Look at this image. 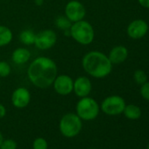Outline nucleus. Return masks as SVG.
Segmentation results:
<instances>
[{
  "mask_svg": "<svg viewBox=\"0 0 149 149\" xmlns=\"http://www.w3.org/2000/svg\"><path fill=\"white\" fill-rule=\"evenodd\" d=\"M57 76V64L53 59L46 56L35 58L27 68L28 80L39 89H47L52 86Z\"/></svg>",
  "mask_w": 149,
  "mask_h": 149,
  "instance_id": "obj_1",
  "label": "nucleus"
},
{
  "mask_svg": "<svg viewBox=\"0 0 149 149\" xmlns=\"http://www.w3.org/2000/svg\"><path fill=\"white\" fill-rule=\"evenodd\" d=\"M112 63L108 55L100 51H91L82 59V67L90 77L102 79L108 77L112 70Z\"/></svg>",
  "mask_w": 149,
  "mask_h": 149,
  "instance_id": "obj_2",
  "label": "nucleus"
},
{
  "mask_svg": "<svg viewBox=\"0 0 149 149\" xmlns=\"http://www.w3.org/2000/svg\"><path fill=\"white\" fill-rule=\"evenodd\" d=\"M69 32L70 37L83 46L91 45L95 39V30L92 25L84 19L72 23Z\"/></svg>",
  "mask_w": 149,
  "mask_h": 149,
  "instance_id": "obj_3",
  "label": "nucleus"
},
{
  "mask_svg": "<svg viewBox=\"0 0 149 149\" xmlns=\"http://www.w3.org/2000/svg\"><path fill=\"white\" fill-rule=\"evenodd\" d=\"M83 128V120L77 113L68 112L60 119L59 129L65 138H74L77 136Z\"/></svg>",
  "mask_w": 149,
  "mask_h": 149,
  "instance_id": "obj_4",
  "label": "nucleus"
},
{
  "mask_svg": "<svg viewBox=\"0 0 149 149\" xmlns=\"http://www.w3.org/2000/svg\"><path fill=\"white\" fill-rule=\"evenodd\" d=\"M100 111V105L91 97H85L79 99L76 105V113L84 121H91L97 118Z\"/></svg>",
  "mask_w": 149,
  "mask_h": 149,
  "instance_id": "obj_5",
  "label": "nucleus"
},
{
  "mask_svg": "<svg viewBox=\"0 0 149 149\" xmlns=\"http://www.w3.org/2000/svg\"><path fill=\"white\" fill-rule=\"evenodd\" d=\"M125 105V101L122 97L112 95L102 101L100 110L108 116H117L123 113Z\"/></svg>",
  "mask_w": 149,
  "mask_h": 149,
  "instance_id": "obj_6",
  "label": "nucleus"
},
{
  "mask_svg": "<svg viewBox=\"0 0 149 149\" xmlns=\"http://www.w3.org/2000/svg\"><path fill=\"white\" fill-rule=\"evenodd\" d=\"M64 15L72 23L77 22L84 19L86 16V8L78 0H71L65 6Z\"/></svg>",
  "mask_w": 149,
  "mask_h": 149,
  "instance_id": "obj_7",
  "label": "nucleus"
},
{
  "mask_svg": "<svg viewBox=\"0 0 149 149\" xmlns=\"http://www.w3.org/2000/svg\"><path fill=\"white\" fill-rule=\"evenodd\" d=\"M57 42V34L52 29H44L36 33L34 46L40 50H48Z\"/></svg>",
  "mask_w": 149,
  "mask_h": 149,
  "instance_id": "obj_8",
  "label": "nucleus"
},
{
  "mask_svg": "<svg viewBox=\"0 0 149 149\" xmlns=\"http://www.w3.org/2000/svg\"><path fill=\"white\" fill-rule=\"evenodd\" d=\"M52 86L58 95L68 96L73 92L74 80L68 74H58Z\"/></svg>",
  "mask_w": 149,
  "mask_h": 149,
  "instance_id": "obj_9",
  "label": "nucleus"
},
{
  "mask_svg": "<svg viewBox=\"0 0 149 149\" xmlns=\"http://www.w3.org/2000/svg\"><path fill=\"white\" fill-rule=\"evenodd\" d=\"M11 100L15 108L24 109L27 107L31 102V93L26 87H19L13 91Z\"/></svg>",
  "mask_w": 149,
  "mask_h": 149,
  "instance_id": "obj_10",
  "label": "nucleus"
},
{
  "mask_svg": "<svg viewBox=\"0 0 149 149\" xmlns=\"http://www.w3.org/2000/svg\"><path fill=\"white\" fill-rule=\"evenodd\" d=\"M148 25L144 19H134L127 26V35L133 40H139L146 36L148 32Z\"/></svg>",
  "mask_w": 149,
  "mask_h": 149,
  "instance_id": "obj_11",
  "label": "nucleus"
},
{
  "mask_svg": "<svg viewBox=\"0 0 149 149\" xmlns=\"http://www.w3.org/2000/svg\"><path fill=\"white\" fill-rule=\"evenodd\" d=\"M92 91V83L88 77L81 76L74 80L73 92L77 97L82 98L88 97Z\"/></svg>",
  "mask_w": 149,
  "mask_h": 149,
  "instance_id": "obj_12",
  "label": "nucleus"
},
{
  "mask_svg": "<svg viewBox=\"0 0 149 149\" xmlns=\"http://www.w3.org/2000/svg\"><path fill=\"white\" fill-rule=\"evenodd\" d=\"M111 62L113 64H121L128 57V49L124 46H116L111 48L108 55Z\"/></svg>",
  "mask_w": 149,
  "mask_h": 149,
  "instance_id": "obj_13",
  "label": "nucleus"
},
{
  "mask_svg": "<svg viewBox=\"0 0 149 149\" xmlns=\"http://www.w3.org/2000/svg\"><path fill=\"white\" fill-rule=\"evenodd\" d=\"M31 58V52L26 47H18L12 54V60L18 65L26 64Z\"/></svg>",
  "mask_w": 149,
  "mask_h": 149,
  "instance_id": "obj_14",
  "label": "nucleus"
},
{
  "mask_svg": "<svg viewBox=\"0 0 149 149\" xmlns=\"http://www.w3.org/2000/svg\"><path fill=\"white\" fill-rule=\"evenodd\" d=\"M13 39V33L12 30L6 26L0 25V47L9 45Z\"/></svg>",
  "mask_w": 149,
  "mask_h": 149,
  "instance_id": "obj_15",
  "label": "nucleus"
},
{
  "mask_svg": "<svg viewBox=\"0 0 149 149\" xmlns=\"http://www.w3.org/2000/svg\"><path fill=\"white\" fill-rule=\"evenodd\" d=\"M125 117L130 120H136L141 117V110L139 106L135 104H127L125 105L124 111Z\"/></svg>",
  "mask_w": 149,
  "mask_h": 149,
  "instance_id": "obj_16",
  "label": "nucleus"
},
{
  "mask_svg": "<svg viewBox=\"0 0 149 149\" xmlns=\"http://www.w3.org/2000/svg\"><path fill=\"white\" fill-rule=\"evenodd\" d=\"M35 36L36 33L31 30V29H25L23 30L19 35V39L20 40L21 43H23L26 46H32L34 44V40H35Z\"/></svg>",
  "mask_w": 149,
  "mask_h": 149,
  "instance_id": "obj_17",
  "label": "nucleus"
},
{
  "mask_svg": "<svg viewBox=\"0 0 149 149\" xmlns=\"http://www.w3.org/2000/svg\"><path fill=\"white\" fill-rule=\"evenodd\" d=\"M54 26L61 31H67L69 30L71 26H72V22L65 16V15H60L58 16L55 20H54Z\"/></svg>",
  "mask_w": 149,
  "mask_h": 149,
  "instance_id": "obj_18",
  "label": "nucleus"
},
{
  "mask_svg": "<svg viewBox=\"0 0 149 149\" xmlns=\"http://www.w3.org/2000/svg\"><path fill=\"white\" fill-rule=\"evenodd\" d=\"M133 79L137 84L142 85L146 82H147V76L145 71H143L142 69H137L133 74Z\"/></svg>",
  "mask_w": 149,
  "mask_h": 149,
  "instance_id": "obj_19",
  "label": "nucleus"
},
{
  "mask_svg": "<svg viewBox=\"0 0 149 149\" xmlns=\"http://www.w3.org/2000/svg\"><path fill=\"white\" fill-rule=\"evenodd\" d=\"M12 72L11 65L6 61H0V77L5 78L10 76Z\"/></svg>",
  "mask_w": 149,
  "mask_h": 149,
  "instance_id": "obj_20",
  "label": "nucleus"
},
{
  "mask_svg": "<svg viewBox=\"0 0 149 149\" xmlns=\"http://www.w3.org/2000/svg\"><path fill=\"white\" fill-rule=\"evenodd\" d=\"M33 149H48L47 141L41 137L36 138L33 142Z\"/></svg>",
  "mask_w": 149,
  "mask_h": 149,
  "instance_id": "obj_21",
  "label": "nucleus"
},
{
  "mask_svg": "<svg viewBox=\"0 0 149 149\" xmlns=\"http://www.w3.org/2000/svg\"><path fill=\"white\" fill-rule=\"evenodd\" d=\"M17 142L12 139H3L1 145H0V149H17Z\"/></svg>",
  "mask_w": 149,
  "mask_h": 149,
  "instance_id": "obj_22",
  "label": "nucleus"
},
{
  "mask_svg": "<svg viewBox=\"0 0 149 149\" xmlns=\"http://www.w3.org/2000/svg\"><path fill=\"white\" fill-rule=\"evenodd\" d=\"M140 95L145 99L149 101V82H146L144 84L140 85Z\"/></svg>",
  "mask_w": 149,
  "mask_h": 149,
  "instance_id": "obj_23",
  "label": "nucleus"
},
{
  "mask_svg": "<svg viewBox=\"0 0 149 149\" xmlns=\"http://www.w3.org/2000/svg\"><path fill=\"white\" fill-rule=\"evenodd\" d=\"M6 115V108L4 104H0V119L5 118Z\"/></svg>",
  "mask_w": 149,
  "mask_h": 149,
  "instance_id": "obj_24",
  "label": "nucleus"
},
{
  "mask_svg": "<svg viewBox=\"0 0 149 149\" xmlns=\"http://www.w3.org/2000/svg\"><path fill=\"white\" fill-rule=\"evenodd\" d=\"M138 2L140 5V6L146 9H149V0H138Z\"/></svg>",
  "mask_w": 149,
  "mask_h": 149,
  "instance_id": "obj_25",
  "label": "nucleus"
},
{
  "mask_svg": "<svg viewBox=\"0 0 149 149\" xmlns=\"http://www.w3.org/2000/svg\"><path fill=\"white\" fill-rule=\"evenodd\" d=\"M34 4L37 6H41L44 4V0H34Z\"/></svg>",
  "mask_w": 149,
  "mask_h": 149,
  "instance_id": "obj_26",
  "label": "nucleus"
},
{
  "mask_svg": "<svg viewBox=\"0 0 149 149\" xmlns=\"http://www.w3.org/2000/svg\"><path fill=\"white\" fill-rule=\"evenodd\" d=\"M3 139H4L3 134H2V132H0V145H1V143H2V141H3Z\"/></svg>",
  "mask_w": 149,
  "mask_h": 149,
  "instance_id": "obj_27",
  "label": "nucleus"
},
{
  "mask_svg": "<svg viewBox=\"0 0 149 149\" xmlns=\"http://www.w3.org/2000/svg\"><path fill=\"white\" fill-rule=\"evenodd\" d=\"M146 149H149V143H148V145H147V147H146Z\"/></svg>",
  "mask_w": 149,
  "mask_h": 149,
  "instance_id": "obj_28",
  "label": "nucleus"
},
{
  "mask_svg": "<svg viewBox=\"0 0 149 149\" xmlns=\"http://www.w3.org/2000/svg\"><path fill=\"white\" fill-rule=\"evenodd\" d=\"M89 149H98V148H89Z\"/></svg>",
  "mask_w": 149,
  "mask_h": 149,
  "instance_id": "obj_29",
  "label": "nucleus"
}]
</instances>
